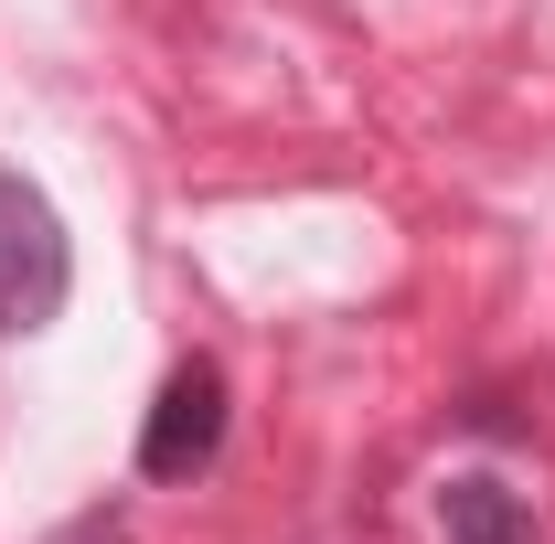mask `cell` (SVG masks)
I'll list each match as a JSON object with an SVG mask.
<instances>
[{
	"label": "cell",
	"mask_w": 555,
	"mask_h": 544,
	"mask_svg": "<svg viewBox=\"0 0 555 544\" xmlns=\"http://www.w3.org/2000/svg\"><path fill=\"white\" fill-rule=\"evenodd\" d=\"M65 288H75L65 213L43 204V182L0 171V332H54Z\"/></svg>",
	"instance_id": "1"
},
{
	"label": "cell",
	"mask_w": 555,
	"mask_h": 544,
	"mask_svg": "<svg viewBox=\"0 0 555 544\" xmlns=\"http://www.w3.org/2000/svg\"><path fill=\"white\" fill-rule=\"evenodd\" d=\"M214 449H224V374L193 352L160 374V396L139 416V480H193Z\"/></svg>",
	"instance_id": "2"
},
{
	"label": "cell",
	"mask_w": 555,
	"mask_h": 544,
	"mask_svg": "<svg viewBox=\"0 0 555 544\" xmlns=\"http://www.w3.org/2000/svg\"><path fill=\"white\" fill-rule=\"evenodd\" d=\"M438 544H534V513H524V491L470 470L438 491Z\"/></svg>",
	"instance_id": "3"
},
{
	"label": "cell",
	"mask_w": 555,
	"mask_h": 544,
	"mask_svg": "<svg viewBox=\"0 0 555 544\" xmlns=\"http://www.w3.org/2000/svg\"><path fill=\"white\" fill-rule=\"evenodd\" d=\"M54 544H129V523H118V513H75Z\"/></svg>",
	"instance_id": "4"
}]
</instances>
